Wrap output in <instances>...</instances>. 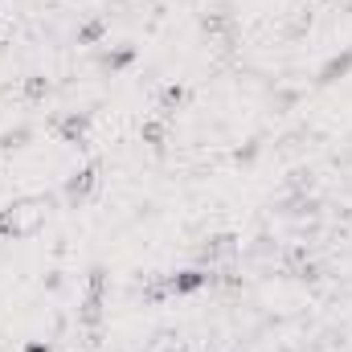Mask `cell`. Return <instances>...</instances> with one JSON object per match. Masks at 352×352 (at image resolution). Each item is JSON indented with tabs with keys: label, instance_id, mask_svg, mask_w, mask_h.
<instances>
[{
	"label": "cell",
	"instance_id": "cell-1",
	"mask_svg": "<svg viewBox=\"0 0 352 352\" xmlns=\"http://www.w3.org/2000/svg\"><path fill=\"white\" fill-rule=\"evenodd\" d=\"M234 254H238V234L221 230V234H209V238L197 246V266L213 270V266H221V263H234Z\"/></svg>",
	"mask_w": 352,
	"mask_h": 352
},
{
	"label": "cell",
	"instance_id": "cell-17",
	"mask_svg": "<svg viewBox=\"0 0 352 352\" xmlns=\"http://www.w3.org/2000/svg\"><path fill=\"white\" fill-rule=\"evenodd\" d=\"M258 152H263V140H250L246 148H238V152H234V164H254V160H258Z\"/></svg>",
	"mask_w": 352,
	"mask_h": 352
},
{
	"label": "cell",
	"instance_id": "cell-8",
	"mask_svg": "<svg viewBox=\"0 0 352 352\" xmlns=\"http://www.w3.org/2000/svg\"><path fill=\"white\" fill-rule=\"evenodd\" d=\"M349 70H352V50H344V54H336V58H328V62L320 66L316 82H320V87H332V82H340Z\"/></svg>",
	"mask_w": 352,
	"mask_h": 352
},
{
	"label": "cell",
	"instance_id": "cell-19",
	"mask_svg": "<svg viewBox=\"0 0 352 352\" xmlns=\"http://www.w3.org/2000/svg\"><path fill=\"white\" fill-rule=\"evenodd\" d=\"M45 287H50V291H62V274H58V270H50V274H45Z\"/></svg>",
	"mask_w": 352,
	"mask_h": 352
},
{
	"label": "cell",
	"instance_id": "cell-15",
	"mask_svg": "<svg viewBox=\"0 0 352 352\" xmlns=\"http://www.w3.org/2000/svg\"><path fill=\"white\" fill-rule=\"evenodd\" d=\"M311 184H316L311 168H295V173L287 176V192H311Z\"/></svg>",
	"mask_w": 352,
	"mask_h": 352
},
{
	"label": "cell",
	"instance_id": "cell-2",
	"mask_svg": "<svg viewBox=\"0 0 352 352\" xmlns=\"http://www.w3.org/2000/svg\"><path fill=\"white\" fill-rule=\"evenodd\" d=\"M102 295H107V270L94 266V270H90L87 299H82V307H78V324L90 328V332H98V324H102Z\"/></svg>",
	"mask_w": 352,
	"mask_h": 352
},
{
	"label": "cell",
	"instance_id": "cell-21",
	"mask_svg": "<svg viewBox=\"0 0 352 352\" xmlns=\"http://www.w3.org/2000/svg\"><path fill=\"white\" fill-rule=\"evenodd\" d=\"M164 352H184V349H164Z\"/></svg>",
	"mask_w": 352,
	"mask_h": 352
},
{
	"label": "cell",
	"instance_id": "cell-3",
	"mask_svg": "<svg viewBox=\"0 0 352 352\" xmlns=\"http://www.w3.org/2000/svg\"><path fill=\"white\" fill-rule=\"evenodd\" d=\"M94 188H98V164H87V168H78V173L66 180V188H62V192H66V201L78 209L82 201H90V192H94Z\"/></svg>",
	"mask_w": 352,
	"mask_h": 352
},
{
	"label": "cell",
	"instance_id": "cell-6",
	"mask_svg": "<svg viewBox=\"0 0 352 352\" xmlns=\"http://www.w3.org/2000/svg\"><path fill=\"white\" fill-rule=\"evenodd\" d=\"M274 213H283V217H320V197H311V192H287L274 205Z\"/></svg>",
	"mask_w": 352,
	"mask_h": 352
},
{
	"label": "cell",
	"instance_id": "cell-12",
	"mask_svg": "<svg viewBox=\"0 0 352 352\" xmlns=\"http://www.w3.org/2000/svg\"><path fill=\"white\" fill-rule=\"evenodd\" d=\"M164 135H168V119H148L140 127V140L152 144V148H164Z\"/></svg>",
	"mask_w": 352,
	"mask_h": 352
},
{
	"label": "cell",
	"instance_id": "cell-9",
	"mask_svg": "<svg viewBox=\"0 0 352 352\" xmlns=\"http://www.w3.org/2000/svg\"><path fill=\"white\" fill-rule=\"evenodd\" d=\"M131 58H135V45H119V50H107L102 58H98V66L102 70H123V66H131Z\"/></svg>",
	"mask_w": 352,
	"mask_h": 352
},
{
	"label": "cell",
	"instance_id": "cell-16",
	"mask_svg": "<svg viewBox=\"0 0 352 352\" xmlns=\"http://www.w3.org/2000/svg\"><path fill=\"white\" fill-rule=\"evenodd\" d=\"M50 78H45V74H33V78H29V82H25V98H45V94H50Z\"/></svg>",
	"mask_w": 352,
	"mask_h": 352
},
{
	"label": "cell",
	"instance_id": "cell-13",
	"mask_svg": "<svg viewBox=\"0 0 352 352\" xmlns=\"http://www.w3.org/2000/svg\"><path fill=\"white\" fill-rule=\"evenodd\" d=\"M180 102H184V87H176V82L173 87H164L160 90V119H168Z\"/></svg>",
	"mask_w": 352,
	"mask_h": 352
},
{
	"label": "cell",
	"instance_id": "cell-4",
	"mask_svg": "<svg viewBox=\"0 0 352 352\" xmlns=\"http://www.w3.org/2000/svg\"><path fill=\"white\" fill-rule=\"evenodd\" d=\"M201 33L205 37H221V50L230 54L234 50V41H238V29H234V16L226 12V8H217V12H209L205 21H201Z\"/></svg>",
	"mask_w": 352,
	"mask_h": 352
},
{
	"label": "cell",
	"instance_id": "cell-14",
	"mask_svg": "<svg viewBox=\"0 0 352 352\" xmlns=\"http://www.w3.org/2000/svg\"><path fill=\"white\" fill-rule=\"evenodd\" d=\"M102 33H107V21H102V16H98V21H87V25L78 29V45H98Z\"/></svg>",
	"mask_w": 352,
	"mask_h": 352
},
{
	"label": "cell",
	"instance_id": "cell-10",
	"mask_svg": "<svg viewBox=\"0 0 352 352\" xmlns=\"http://www.w3.org/2000/svg\"><path fill=\"white\" fill-rule=\"evenodd\" d=\"M29 140H33V127H29V123H21V127H8V131L0 135V152H21Z\"/></svg>",
	"mask_w": 352,
	"mask_h": 352
},
{
	"label": "cell",
	"instance_id": "cell-18",
	"mask_svg": "<svg viewBox=\"0 0 352 352\" xmlns=\"http://www.w3.org/2000/svg\"><path fill=\"white\" fill-rule=\"evenodd\" d=\"M295 102H299V90H278L274 94V111H291Z\"/></svg>",
	"mask_w": 352,
	"mask_h": 352
},
{
	"label": "cell",
	"instance_id": "cell-5",
	"mask_svg": "<svg viewBox=\"0 0 352 352\" xmlns=\"http://www.w3.org/2000/svg\"><path fill=\"white\" fill-rule=\"evenodd\" d=\"M54 131H58L62 144H82L90 131V111H70V115L54 119Z\"/></svg>",
	"mask_w": 352,
	"mask_h": 352
},
{
	"label": "cell",
	"instance_id": "cell-20",
	"mask_svg": "<svg viewBox=\"0 0 352 352\" xmlns=\"http://www.w3.org/2000/svg\"><path fill=\"white\" fill-rule=\"evenodd\" d=\"M25 352H54V349H50V344H29Z\"/></svg>",
	"mask_w": 352,
	"mask_h": 352
},
{
	"label": "cell",
	"instance_id": "cell-7",
	"mask_svg": "<svg viewBox=\"0 0 352 352\" xmlns=\"http://www.w3.org/2000/svg\"><path fill=\"white\" fill-rule=\"evenodd\" d=\"M201 287H209V270H205V266H188V270H180V274H168V291H173V295H192V291H201Z\"/></svg>",
	"mask_w": 352,
	"mask_h": 352
},
{
	"label": "cell",
	"instance_id": "cell-11",
	"mask_svg": "<svg viewBox=\"0 0 352 352\" xmlns=\"http://www.w3.org/2000/svg\"><path fill=\"white\" fill-rule=\"evenodd\" d=\"M140 295H144V303H148V307H156V303L173 299V291H168V274H156V278H152V283H148Z\"/></svg>",
	"mask_w": 352,
	"mask_h": 352
}]
</instances>
